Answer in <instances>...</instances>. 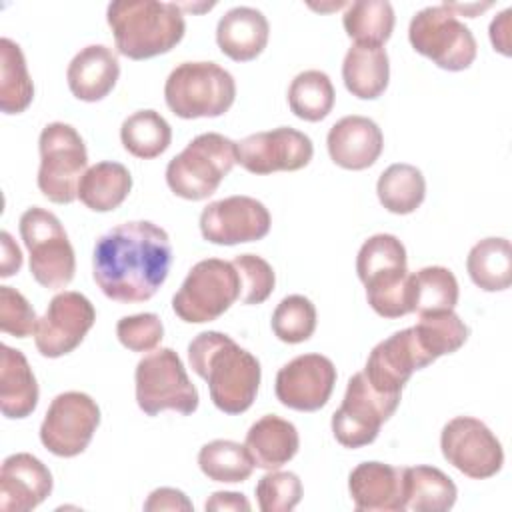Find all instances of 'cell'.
I'll return each mask as SVG.
<instances>
[{
  "label": "cell",
  "instance_id": "obj_9",
  "mask_svg": "<svg viewBox=\"0 0 512 512\" xmlns=\"http://www.w3.org/2000/svg\"><path fill=\"white\" fill-rule=\"evenodd\" d=\"M38 188L54 204L78 198V186L88 166V152L78 130L66 122H50L38 138Z\"/></svg>",
  "mask_w": 512,
  "mask_h": 512
},
{
  "label": "cell",
  "instance_id": "obj_40",
  "mask_svg": "<svg viewBox=\"0 0 512 512\" xmlns=\"http://www.w3.org/2000/svg\"><path fill=\"white\" fill-rule=\"evenodd\" d=\"M232 266L240 278V302L242 304H262L270 298L276 286V274L272 266L256 254H238Z\"/></svg>",
  "mask_w": 512,
  "mask_h": 512
},
{
  "label": "cell",
  "instance_id": "obj_44",
  "mask_svg": "<svg viewBox=\"0 0 512 512\" xmlns=\"http://www.w3.org/2000/svg\"><path fill=\"white\" fill-rule=\"evenodd\" d=\"M144 510L146 512H162V510H182V512H190L192 510V502L188 500V496L182 490L176 488H156L148 494L146 502H144Z\"/></svg>",
  "mask_w": 512,
  "mask_h": 512
},
{
  "label": "cell",
  "instance_id": "obj_29",
  "mask_svg": "<svg viewBox=\"0 0 512 512\" xmlns=\"http://www.w3.org/2000/svg\"><path fill=\"white\" fill-rule=\"evenodd\" d=\"M132 190V176L120 162H98L90 166L78 186L80 202L92 212L116 210Z\"/></svg>",
  "mask_w": 512,
  "mask_h": 512
},
{
  "label": "cell",
  "instance_id": "obj_4",
  "mask_svg": "<svg viewBox=\"0 0 512 512\" xmlns=\"http://www.w3.org/2000/svg\"><path fill=\"white\" fill-rule=\"evenodd\" d=\"M356 272L370 308L382 318L412 312V274L406 248L394 234H374L358 250Z\"/></svg>",
  "mask_w": 512,
  "mask_h": 512
},
{
  "label": "cell",
  "instance_id": "obj_3",
  "mask_svg": "<svg viewBox=\"0 0 512 512\" xmlns=\"http://www.w3.org/2000/svg\"><path fill=\"white\" fill-rule=\"evenodd\" d=\"M116 48L130 60H148L170 52L186 32L176 2L116 0L106 10Z\"/></svg>",
  "mask_w": 512,
  "mask_h": 512
},
{
  "label": "cell",
  "instance_id": "obj_18",
  "mask_svg": "<svg viewBox=\"0 0 512 512\" xmlns=\"http://www.w3.org/2000/svg\"><path fill=\"white\" fill-rule=\"evenodd\" d=\"M336 368L328 356L300 354L276 374V398L282 406L298 412H316L332 396Z\"/></svg>",
  "mask_w": 512,
  "mask_h": 512
},
{
  "label": "cell",
  "instance_id": "obj_20",
  "mask_svg": "<svg viewBox=\"0 0 512 512\" xmlns=\"http://www.w3.org/2000/svg\"><path fill=\"white\" fill-rule=\"evenodd\" d=\"M52 486V474L40 458L28 452L10 454L0 468V508L28 512L50 496Z\"/></svg>",
  "mask_w": 512,
  "mask_h": 512
},
{
  "label": "cell",
  "instance_id": "obj_28",
  "mask_svg": "<svg viewBox=\"0 0 512 512\" xmlns=\"http://www.w3.org/2000/svg\"><path fill=\"white\" fill-rule=\"evenodd\" d=\"M404 510L446 512L454 506L458 488L448 474L436 466L402 468Z\"/></svg>",
  "mask_w": 512,
  "mask_h": 512
},
{
  "label": "cell",
  "instance_id": "obj_41",
  "mask_svg": "<svg viewBox=\"0 0 512 512\" xmlns=\"http://www.w3.org/2000/svg\"><path fill=\"white\" fill-rule=\"evenodd\" d=\"M256 500L262 512H290L302 500V482L294 472L270 470L256 484Z\"/></svg>",
  "mask_w": 512,
  "mask_h": 512
},
{
  "label": "cell",
  "instance_id": "obj_1",
  "mask_svg": "<svg viewBox=\"0 0 512 512\" xmlns=\"http://www.w3.org/2000/svg\"><path fill=\"white\" fill-rule=\"evenodd\" d=\"M172 244L164 228L150 220L122 222L104 232L92 252V276L114 302L150 300L166 282Z\"/></svg>",
  "mask_w": 512,
  "mask_h": 512
},
{
  "label": "cell",
  "instance_id": "obj_17",
  "mask_svg": "<svg viewBox=\"0 0 512 512\" xmlns=\"http://www.w3.org/2000/svg\"><path fill=\"white\" fill-rule=\"evenodd\" d=\"M270 224L268 208L242 194L214 200L200 214L202 238L220 246L262 240L270 232Z\"/></svg>",
  "mask_w": 512,
  "mask_h": 512
},
{
  "label": "cell",
  "instance_id": "obj_8",
  "mask_svg": "<svg viewBox=\"0 0 512 512\" xmlns=\"http://www.w3.org/2000/svg\"><path fill=\"white\" fill-rule=\"evenodd\" d=\"M408 40L418 54L448 72L470 68L478 52L472 30L446 2L416 12L408 26Z\"/></svg>",
  "mask_w": 512,
  "mask_h": 512
},
{
  "label": "cell",
  "instance_id": "obj_34",
  "mask_svg": "<svg viewBox=\"0 0 512 512\" xmlns=\"http://www.w3.org/2000/svg\"><path fill=\"white\" fill-rule=\"evenodd\" d=\"M122 146L136 158L150 160L168 150L172 128L156 110H138L120 126Z\"/></svg>",
  "mask_w": 512,
  "mask_h": 512
},
{
  "label": "cell",
  "instance_id": "obj_14",
  "mask_svg": "<svg viewBox=\"0 0 512 512\" xmlns=\"http://www.w3.org/2000/svg\"><path fill=\"white\" fill-rule=\"evenodd\" d=\"M442 456L464 476L484 480L500 472L504 450L494 432L478 418L456 416L440 434Z\"/></svg>",
  "mask_w": 512,
  "mask_h": 512
},
{
  "label": "cell",
  "instance_id": "obj_38",
  "mask_svg": "<svg viewBox=\"0 0 512 512\" xmlns=\"http://www.w3.org/2000/svg\"><path fill=\"white\" fill-rule=\"evenodd\" d=\"M458 280L444 266H426L412 274V312L436 314L458 304Z\"/></svg>",
  "mask_w": 512,
  "mask_h": 512
},
{
  "label": "cell",
  "instance_id": "obj_26",
  "mask_svg": "<svg viewBox=\"0 0 512 512\" xmlns=\"http://www.w3.org/2000/svg\"><path fill=\"white\" fill-rule=\"evenodd\" d=\"M244 446L248 448L256 468L278 470L296 456L300 436L292 422L276 414H266L250 426Z\"/></svg>",
  "mask_w": 512,
  "mask_h": 512
},
{
  "label": "cell",
  "instance_id": "obj_24",
  "mask_svg": "<svg viewBox=\"0 0 512 512\" xmlns=\"http://www.w3.org/2000/svg\"><path fill=\"white\" fill-rule=\"evenodd\" d=\"M268 36L270 24L266 16L252 6L230 8L216 26L218 48L234 62H250L260 56Z\"/></svg>",
  "mask_w": 512,
  "mask_h": 512
},
{
  "label": "cell",
  "instance_id": "obj_27",
  "mask_svg": "<svg viewBox=\"0 0 512 512\" xmlns=\"http://www.w3.org/2000/svg\"><path fill=\"white\" fill-rule=\"evenodd\" d=\"M346 90L360 100H374L388 88L390 60L382 46L354 42L342 62Z\"/></svg>",
  "mask_w": 512,
  "mask_h": 512
},
{
  "label": "cell",
  "instance_id": "obj_42",
  "mask_svg": "<svg viewBox=\"0 0 512 512\" xmlns=\"http://www.w3.org/2000/svg\"><path fill=\"white\" fill-rule=\"evenodd\" d=\"M116 336L120 344L132 352H150L162 342L164 326L154 312L132 314L118 320Z\"/></svg>",
  "mask_w": 512,
  "mask_h": 512
},
{
  "label": "cell",
  "instance_id": "obj_35",
  "mask_svg": "<svg viewBox=\"0 0 512 512\" xmlns=\"http://www.w3.org/2000/svg\"><path fill=\"white\" fill-rule=\"evenodd\" d=\"M334 86L326 72L304 70L294 76L288 88V106L294 116L306 122L324 120L334 106Z\"/></svg>",
  "mask_w": 512,
  "mask_h": 512
},
{
  "label": "cell",
  "instance_id": "obj_23",
  "mask_svg": "<svg viewBox=\"0 0 512 512\" xmlns=\"http://www.w3.org/2000/svg\"><path fill=\"white\" fill-rule=\"evenodd\" d=\"M120 76V62L112 48L90 44L82 48L68 64L66 80L74 98L82 102H98L106 98Z\"/></svg>",
  "mask_w": 512,
  "mask_h": 512
},
{
  "label": "cell",
  "instance_id": "obj_48",
  "mask_svg": "<svg viewBox=\"0 0 512 512\" xmlns=\"http://www.w3.org/2000/svg\"><path fill=\"white\" fill-rule=\"evenodd\" d=\"M446 4H448L450 10H454L458 16L464 14V16H468V18H476L478 12H482V10H486V8L492 6L490 2H486V4H454V2H446Z\"/></svg>",
  "mask_w": 512,
  "mask_h": 512
},
{
  "label": "cell",
  "instance_id": "obj_33",
  "mask_svg": "<svg viewBox=\"0 0 512 512\" xmlns=\"http://www.w3.org/2000/svg\"><path fill=\"white\" fill-rule=\"evenodd\" d=\"M394 8L386 0H354L346 6L342 24L358 44L384 46L394 30Z\"/></svg>",
  "mask_w": 512,
  "mask_h": 512
},
{
  "label": "cell",
  "instance_id": "obj_47",
  "mask_svg": "<svg viewBox=\"0 0 512 512\" xmlns=\"http://www.w3.org/2000/svg\"><path fill=\"white\" fill-rule=\"evenodd\" d=\"M510 14L512 8L502 10L492 22H490V42L494 46V50H498L504 56H510V38H508V30H510Z\"/></svg>",
  "mask_w": 512,
  "mask_h": 512
},
{
  "label": "cell",
  "instance_id": "obj_19",
  "mask_svg": "<svg viewBox=\"0 0 512 512\" xmlns=\"http://www.w3.org/2000/svg\"><path fill=\"white\" fill-rule=\"evenodd\" d=\"M432 362L422 352L412 326L394 332L386 340L378 342L364 366V376L370 386L388 396H400L404 384L416 370L430 366Z\"/></svg>",
  "mask_w": 512,
  "mask_h": 512
},
{
  "label": "cell",
  "instance_id": "obj_37",
  "mask_svg": "<svg viewBox=\"0 0 512 512\" xmlns=\"http://www.w3.org/2000/svg\"><path fill=\"white\" fill-rule=\"evenodd\" d=\"M198 466L208 480L236 484L250 478L254 460L248 448L234 440H212L198 452Z\"/></svg>",
  "mask_w": 512,
  "mask_h": 512
},
{
  "label": "cell",
  "instance_id": "obj_25",
  "mask_svg": "<svg viewBox=\"0 0 512 512\" xmlns=\"http://www.w3.org/2000/svg\"><path fill=\"white\" fill-rule=\"evenodd\" d=\"M38 382L26 360V356L10 348L0 346V410L10 420L30 416L38 406Z\"/></svg>",
  "mask_w": 512,
  "mask_h": 512
},
{
  "label": "cell",
  "instance_id": "obj_36",
  "mask_svg": "<svg viewBox=\"0 0 512 512\" xmlns=\"http://www.w3.org/2000/svg\"><path fill=\"white\" fill-rule=\"evenodd\" d=\"M412 330L422 352L428 356L430 362L438 360L444 354L460 350L470 334L468 326L454 310L422 314L418 324L412 326Z\"/></svg>",
  "mask_w": 512,
  "mask_h": 512
},
{
  "label": "cell",
  "instance_id": "obj_43",
  "mask_svg": "<svg viewBox=\"0 0 512 512\" xmlns=\"http://www.w3.org/2000/svg\"><path fill=\"white\" fill-rule=\"evenodd\" d=\"M38 324L30 302L12 286H0V330L16 338H28Z\"/></svg>",
  "mask_w": 512,
  "mask_h": 512
},
{
  "label": "cell",
  "instance_id": "obj_16",
  "mask_svg": "<svg viewBox=\"0 0 512 512\" xmlns=\"http://www.w3.org/2000/svg\"><path fill=\"white\" fill-rule=\"evenodd\" d=\"M312 140L290 126L256 132L236 142V162L258 176L272 172H296L310 164Z\"/></svg>",
  "mask_w": 512,
  "mask_h": 512
},
{
  "label": "cell",
  "instance_id": "obj_30",
  "mask_svg": "<svg viewBox=\"0 0 512 512\" xmlns=\"http://www.w3.org/2000/svg\"><path fill=\"white\" fill-rule=\"evenodd\" d=\"M470 280L484 292H500L512 284V246L506 238L476 242L466 258Z\"/></svg>",
  "mask_w": 512,
  "mask_h": 512
},
{
  "label": "cell",
  "instance_id": "obj_5",
  "mask_svg": "<svg viewBox=\"0 0 512 512\" xmlns=\"http://www.w3.org/2000/svg\"><path fill=\"white\" fill-rule=\"evenodd\" d=\"M234 98V76L216 62H182L164 84L166 106L184 120L222 116Z\"/></svg>",
  "mask_w": 512,
  "mask_h": 512
},
{
  "label": "cell",
  "instance_id": "obj_21",
  "mask_svg": "<svg viewBox=\"0 0 512 512\" xmlns=\"http://www.w3.org/2000/svg\"><path fill=\"white\" fill-rule=\"evenodd\" d=\"M326 146L336 166L344 170H366L380 158L384 136L372 118L352 114L332 124Z\"/></svg>",
  "mask_w": 512,
  "mask_h": 512
},
{
  "label": "cell",
  "instance_id": "obj_32",
  "mask_svg": "<svg viewBox=\"0 0 512 512\" xmlns=\"http://www.w3.org/2000/svg\"><path fill=\"white\" fill-rule=\"evenodd\" d=\"M376 194L388 212L412 214L426 196L424 174L412 164H390L378 178Z\"/></svg>",
  "mask_w": 512,
  "mask_h": 512
},
{
  "label": "cell",
  "instance_id": "obj_7",
  "mask_svg": "<svg viewBox=\"0 0 512 512\" xmlns=\"http://www.w3.org/2000/svg\"><path fill=\"white\" fill-rule=\"evenodd\" d=\"M18 228L30 256L32 278L48 290L66 288L74 278L76 258L58 216L32 206L22 212Z\"/></svg>",
  "mask_w": 512,
  "mask_h": 512
},
{
  "label": "cell",
  "instance_id": "obj_13",
  "mask_svg": "<svg viewBox=\"0 0 512 512\" xmlns=\"http://www.w3.org/2000/svg\"><path fill=\"white\" fill-rule=\"evenodd\" d=\"M100 424V408L86 392L70 390L58 394L40 424V442L60 458L82 454Z\"/></svg>",
  "mask_w": 512,
  "mask_h": 512
},
{
  "label": "cell",
  "instance_id": "obj_10",
  "mask_svg": "<svg viewBox=\"0 0 512 512\" xmlns=\"http://www.w3.org/2000/svg\"><path fill=\"white\" fill-rule=\"evenodd\" d=\"M240 298V278L232 262H196L172 298L174 314L188 324L218 320Z\"/></svg>",
  "mask_w": 512,
  "mask_h": 512
},
{
  "label": "cell",
  "instance_id": "obj_6",
  "mask_svg": "<svg viewBox=\"0 0 512 512\" xmlns=\"http://www.w3.org/2000/svg\"><path fill=\"white\" fill-rule=\"evenodd\" d=\"M234 164L236 142L218 132H204L168 162L166 184L178 198L204 200L218 190Z\"/></svg>",
  "mask_w": 512,
  "mask_h": 512
},
{
  "label": "cell",
  "instance_id": "obj_22",
  "mask_svg": "<svg viewBox=\"0 0 512 512\" xmlns=\"http://www.w3.org/2000/svg\"><path fill=\"white\" fill-rule=\"evenodd\" d=\"M354 508L360 512H402V468L384 462H362L348 476Z\"/></svg>",
  "mask_w": 512,
  "mask_h": 512
},
{
  "label": "cell",
  "instance_id": "obj_2",
  "mask_svg": "<svg viewBox=\"0 0 512 512\" xmlns=\"http://www.w3.org/2000/svg\"><path fill=\"white\" fill-rule=\"evenodd\" d=\"M188 362L206 380L212 404L224 414H242L256 400L260 362L228 334L206 330L194 336L188 344Z\"/></svg>",
  "mask_w": 512,
  "mask_h": 512
},
{
  "label": "cell",
  "instance_id": "obj_46",
  "mask_svg": "<svg viewBox=\"0 0 512 512\" xmlns=\"http://www.w3.org/2000/svg\"><path fill=\"white\" fill-rule=\"evenodd\" d=\"M206 510H230V512H248L252 506L248 498L240 492H214L206 504Z\"/></svg>",
  "mask_w": 512,
  "mask_h": 512
},
{
  "label": "cell",
  "instance_id": "obj_15",
  "mask_svg": "<svg viewBox=\"0 0 512 512\" xmlns=\"http://www.w3.org/2000/svg\"><path fill=\"white\" fill-rule=\"evenodd\" d=\"M96 322L92 302L74 290L56 294L38 318L34 344L44 358H60L76 350Z\"/></svg>",
  "mask_w": 512,
  "mask_h": 512
},
{
  "label": "cell",
  "instance_id": "obj_39",
  "mask_svg": "<svg viewBox=\"0 0 512 512\" xmlns=\"http://www.w3.org/2000/svg\"><path fill=\"white\" fill-rule=\"evenodd\" d=\"M316 330V308L302 294H290L272 312V332L286 344L306 342Z\"/></svg>",
  "mask_w": 512,
  "mask_h": 512
},
{
  "label": "cell",
  "instance_id": "obj_31",
  "mask_svg": "<svg viewBox=\"0 0 512 512\" xmlns=\"http://www.w3.org/2000/svg\"><path fill=\"white\" fill-rule=\"evenodd\" d=\"M34 98V84L28 74L22 48L10 40H0V110L4 114L24 112Z\"/></svg>",
  "mask_w": 512,
  "mask_h": 512
},
{
  "label": "cell",
  "instance_id": "obj_11",
  "mask_svg": "<svg viewBox=\"0 0 512 512\" xmlns=\"http://www.w3.org/2000/svg\"><path fill=\"white\" fill-rule=\"evenodd\" d=\"M134 382L138 408L146 416H158L162 410H176L188 416L198 408V390L172 348L146 354L136 364Z\"/></svg>",
  "mask_w": 512,
  "mask_h": 512
},
{
  "label": "cell",
  "instance_id": "obj_45",
  "mask_svg": "<svg viewBox=\"0 0 512 512\" xmlns=\"http://www.w3.org/2000/svg\"><path fill=\"white\" fill-rule=\"evenodd\" d=\"M0 242H2V260H0V276L10 278L22 268V252L12 240L10 232L2 230L0 232Z\"/></svg>",
  "mask_w": 512,
  "mask_h": 512
},
{
  "label": "cell",
  "instance_id": "obj_12",
  "mask_svg": "<svg viewBox=\"0 0 512 512\" xmlns=\"http://www.w3.org/2000/svg\"><path fill=\"white\" fill-rule=\"evenodd\" d=\"M400 396L376 392L364 372H356L348 384L340 408L332 414V434L344 448H362L378 438L386 420L396 412Z\"/></svg>",
  "mask_w": 512,
  "mask_h": 512
}]
</instances>
